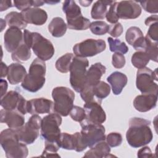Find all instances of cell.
<instances>
[{
  "instance_id": "48",
  "label": "cell",
  "mask_w": 158,
  "mask_h": 158,
  "mask_svg": "<svg viewBox=\"0 0 158 158\" xmlns=\"http://www.w3.org/2000/svg\"><path fill=\"white\" fill-rule=\"evenodd\" d=\"M137 156L138 157H154L151 150L148 146H144L141 148L138 151Z\"/></svg>"
},
{
  "instance_id": "24",
  "label": "cell",
  "mask_w": 158,
  "mask_h": 158,
  "mask_svg": "<svg viewBox=\"0 0 158 158\" xmlns=\"http://www.w3.org/2000/svg\"><path fill=\"white\" fill-rule=\"evenodd\" d=\"M110 148L109 144L104 141H101L96 144L94 146L88 151L83 156L84 157H94V158H102L107 157L109 155Z\"/></svg>"
},
{
  "instance_id": "8",
  "label": "cell",
  "mask_w": 158,
  "mask_h": 158,
  "mask_svg": "<svg viewBox=\"0 0 158 158\" xmlns=\"http://www.w3.org/2000/svg\"><path fill=\"white\" fill-rule=\"evenodd\" d=\"M61 123L60 115L56 112L49 114L44 117L41 125V137L45 141H58L61 133L59 128Z\"/></svg>"
},
{
  "instance_id": "53",
  "label": "cell",
  "mask_w": 158,
  "mask_h": 158,
  "mask_svg": "<svg viewBox=\"0 0 158 158\" xmlns=\"http://www.w3.org/2000/svg\"><path fill=\"white\" fill-rule=\"evenodd\" d=\"M79 3L82 6L87 7V6H89L90 5V4L92 3V1H80Z\"/></svg>"
},
{
  "instance_id": "22",
  "label": "cell",
  "mask_w": 158,
  "mask_h": 158,
  "mask_svg": "<svg viewBox=\"0 0 158 158\" xmlns=\"http://www.w3.org/2000/svg\"><path fill=\"white\" fill-rule=\"evenodd\" d=\"M107 80L112 87L113 93L115 95H118L127 84L128 78L124 73L120 72H114L107 78Z\"/></svg>"
},
{
  "instance_id": "12",
  "label": "cell",
  "mask_w": 158,
  "mask_h": 158,
  "mask_svg": "<svg viewBox=\"0 0 158 158\" xmlns=\"http://www.w3.org/2000/svg\"><path fill=\"white\" fill-rule=\"evenodd\" d=\"M116 12L119 19H135L141 15V8L136 1H122L117 3Z\"/></svg>"
},
{
  "instance_id": "52",
  "label": "cell",
  "mask_w": 158,
  "mask_h": 158,
  "mask_svg": "<svg viewBox=\"0 0 158 158\" xmlns=\"http://www.w3.org/2000/svg\"><path fill=\"white\" fill-rule=\"evenodd\" d=\"M8 67L2 61L1 63V77L3 78L7 75Z\"/></svg>"
},
{
  "instance_id": "42",
  "label": "cell",
  "mask_w": 158,
  "mask_h": 158,
  "mask_svg": "<svg viewBox=\"0 0 158 158\" xmlns=\"http://www.w3.org/2000/svg\"><path fill=\"white\" fill-rule=\"evenodd\" d=\"M118 2L115 1L109 6V9L106 15L107 21L110 23L115 24L117 23L119 18L118 17L116 12V7Z\"/></svg>"
},
{
  "instance_id": "1",
  "label": "cell",
  "mask_w": 158,
  "mask_h": 158,
  "mask_svg": "<svg viewBox=\"0 0 158 158\" xmlns=\"http://www.w3.org/2000/svg\"><path fill=\"white\" fill-rule=\"evenodd\" d=\"M150 125L151 122L146 119L131 118L129 121V128L126 133L128 144L136 148L149 144L153 138Z\"/></svg>"
},
{
  "instance_id": "2",
  "label": "cell",
  "mask_w": 158,
  "mask_h": 158,
  "mask_svg": "<svg viewBox=\"0 0 158 158\" xmlns=\"http://www.w3.org/2000/svg\"><path fill=\"white\" fill-rule=\"evenodd\" d=\"M0 143L7 158H25L28 156L26 144L19 140L14 129L9 128L2 131Z\"/></svg>"
},
{
  "instance_id": "23",
  "label": "cell",
  "mask_w": 158,
  "mask_h": 158,
  "mask_svg": "<svg viewBox=\"0 0 158 158\" xmlns=\"http://www.w3.org/2000/svg\"><path fill=\"white\" fill-rule=\"evenodd\" d=\"M21 97L22 95L16 91H10L1 98V106L5 110H17Z\"/></svg>"
},
{
  "instance_id": "31",
  "label": "cell",
  "mask_w": 158,
  "mask_h": 158,
  "mask_svg": "<svg viewBox=\"0 0 158 158\" xmlns=\"http://www.w3.org/2000/svg\"><path fill=\"white\" fill-rule=\"evenodd\" d=\"M149 60L150 58L148 54L144 51H137L131 56L133 65L138 69L145 67Z\"/></svg>"
},
{
  "instance_id": "36",
  "label": "cell",
  "mask_w": 158,
  "mask_h": 158,
  "mask_svg": "<svg viewBox=\"0 0 158 158\" xmlns=\"http://www.w3.org/2000/svg\"><path fill=\"white\" fill-rule=\"evenodd\" d=\"M146 40V46L144 49L145 51L149 56L150 60H153L154 62H157V56H158V48L157 43L153 42L147 36H145Z\"/></svg>"
},
{
  "instance_id": "33",
  "label": "cell",
  "mask_w": 158,
  "mask_h": 158,
  "mask_svg": "<svg viewBox=\"0 0 158 158\" xmlns=\"http://www.w3.org/2000/svg\"><path fill=\"white\" fill-rule=\"evenodd\" d=\"M93 91L96 98L102 101V99H104L110 94V88L106 82L99 81L96 85L93 86Z\"/></svg>"
},
{
  "instance_id": "19",
  "label": "cell",
  "mask_w": 158,
  "mask_h": 158,
  "mask_svg": "<svg viewBox=\"0 0 158 158\" xmlns=\"http://www.w3.org/2000/svg\"><path fill=\"white\" fill-rule=\"evenodd\" d=\"M157 94H143L137 96L133 101V106L139 112L149 111L156 106Z\"/></svg>"
},
{
  "instance_id": "29",
  "label": "cell",
  "mask_w": 158,
  "mask_h": 158,
  "mask_svg": "<svg viewBox=\"0 0 158 158\" xmlns=\"http://www.w3.org/2000/svg\"><path fill=\"white\" fill-rule=\"evenodd\" d=\"M31 54L30 48L23 43L16 50L12 52L11 57L15 62H25L31 57Z\"/></svg>"
},
{
  "instance_id": "51",
  "label": "cell",
  "mask_w": 158,
  "mask_h": 158,
  "mask_svg": "<svg viewBox=\"0 0 158 158\" xmlns=\"http://www.w3.org/2000/svg\"><path fill=\"white\" fill-rule=\"evenodd\" d=\"M157 20H158V17L157 15H152L148 18L146 19L145 20V25L146 26H149L151 24L154 23L155 22H157Z\"/></svg>"
},
{
  "instance_id": "18",
  "label": "cell",
  "mask_w": 158,
  "mask_h": 158,
  "mask_svg": "<svg viewBox=\"0 0 158 158\" xmlns=\"http://www.w3.org/2000/svg\"><path fill=\"white\" fill-rule=\"evenodd\" d=\"M127 42L136 51H143L146 46L145 37L141 30L137 27H131L127 29L125 35Z\"/></svg>"
},
{
  "instance_id": "26",
  "label": "cell",
  "mask_w": 158,
  "mask_h": 158,
  "mask_svg": "<svg viewBox=\"0 0 158 158\" xmlns=\"http://www.w3.org/2000/svg\"><path fill=\"white\" fill-rule=\"evenodd\" d=\"M67 25L64 19L59 17H54L48 25V30L54 37L59 38L64 36L67 31Z\"/></svg>"
},
{
  "instance_id": "6",
  "label": "cell",
  "mask_w": 158,
  "mask_h": 158,
  "mask_svg": "<svg viewBox=\"0 0 158 158\" xmlns=\"http://www.w3.org/2000/svg\"><path fill=\"white\" fill-rule=\"evenodd\" d=\"M41 121L42 118L38 114H34L25 124L14 129L19 140L25 144L33 143L40 135Z\"/></svg>"
},
{
  "instance_id": "35",
  "label": "cell",
  "mask_w": 158,
  "mask_h": 158,
  "mask_svg": "<svg viewBox=\"0 0 158 158\" xmlns=\"http://www.w3.org/2000/svg\"><path fill=\"white\" fill-rule=\"evenodd\" d=\"M107 41L111 52L124 54L128 51V48L124 42H122L118 39H113L111 37L107 38Z\"/></svg>"
},
{
  "instance_id": "45",
  "label": "cell",
  "mask_w": 158,
  "mask_h": 158,
  "mask_svg": "<svg viewBox=\"0 0 158 158\" xmlns=\"http://www.w3.org/2000/svg\"><path fill=\"white\" fill-rule=\"evenodd\" d=\"M158 23L155 22L149 25V28L147 32V36L149 39L155 43H157L158 41Z\"/></svg>"
},
{
  "instance_id": "27",
  "label": "cell",
  "mask_w": 158,
  "mask_h": 158,
  "mask_svg": "<svg viewBox=\"0 0 158 158\" xmlns=\"http://www.w3.org/2000/svg\"><path fill=\"white\" fill-rule=\"evenodd\" d=\"M62 10L66 15L67 21L72 20L82 16L80 7L74 1H65L63 2Z\"/></svg>"
},
{
  "instance_id": "25",
  "label": "cell",
  "mask_w": 158,
  "mask_h": 158,
  "mask_svg": "<svg viewBox=\"0 0 158 158\" xmlns=\"http://www.w3.org/2000/svg\"><path fill=\"white\" fill-rule=\"evenodd\" d=\"M114 1H97L92 6L91 16L96 20L104 19L107 12V7L110 6Z\"/></svg>"
},
{
  "instance_id": "38",
  "label": "cell",
  "mask_w": 158,
  "mask_h": 158,
  "mask_svg": "<svg viewBox=\"0 0 158 158\" xmlns=\"http://www.w3.org/2000/svg\"><path fill=\"white\" fill-rule=\"evenodd\" d=\"M14 6L16 7L18 9L22 11L27 9L30 8L31 7H38L44 4V1H32V0H23V1H13Z\"/></svg>"
},
{
  "instance_id": "4",
  "label": "cell",
  "mask_w": 158,
  "mask_h": 158,
  "mask_svg": "<svg viewBox=\"0 0 158 158\" xmlns=\"http://www.w3.org/2000/svg\"><path fill=\"white\" fill-rule=\"evenodd\" d=\"M52 97L54 110L62 116H67L73 106L74 92L67 87L57 86L52 89Z\"/></svg>"
},
{
  "instance_id": "14",
  "label": "cell",
  "mask_w": 158,
  "mask_h": 158,
  "mask_svg": "<svg viewBox=\"0 0 158 158\" xmlns=\"http://www.w3.org/2000/svg\"><path fill=\"white\" fill-rule=\"evenodd\" d=\"M4 43L7 51L13 52L23 43V33L21 30L16 27H9L4 33Z\"/></svg>"
},
{
  "instance_id": "46",
  "label": "cell",
  "mask_w": 158,
  "mask_h": 158,
  "mask_svg": "<svg viewBox=\"0 0 158 158\" xmlns=\"http://www.w3.org/2000/svg\"><path fill=\"white\" fill-rule=\"evenodd\" d=\"M123 27L120 23H116L109 26L108 33L112 36L117 38L120 36L123 33Z\"/></svg>"
},
{
  "instance_id": "44",
  "label": "cell",
  "mask_w": 158,
  "mask_h": 158,
  "mask_svg": "<svg viewBox=\"0 0 158 158\" xmlns=\"http://www.w3.org/2000/svg\"><path fill=\"white\" fill-rule=\"evenodd\" d=\"M126 60L125 56L120 53L115 52L112 57V65L116 69H121L125 66Z\"/></svg>"
},
{
  "instance_id": "3",
  "label": "cell",
  "mask_w": 158,
  "mask_h": 158,
  "mask_svg": "<svg viewBox=\"0 0 158 158\" xmlns=\"http://www.w3.org/2000/svg\"><path fill=\"white\" fill-rule=\"evenodd\" d=\"M46 64L36 58L31 64L28 73L22 82V87L26 91L35 93L39 91L44 85L46 79Z\"/></svg>"
},
{
  "instance_id": "17",
  "label": "cell",
  "mask_w": 158,
  "mask_h": 158,
  "mask_svg": "<svg viewBox=\"0 0 158 158\" xmlns=\"http://www.w3.org/2000/svg\"><path fill=\"white\" fill-rule=\"evenodd\" d=\"M0 120L1 123H6L9 128L12 129L19 128L25 124L23 115L15 110H1Z\"/></svg>"
},
{
  "instance_id": "11",
  "label": "cell",
  "mask_w": 158,
  "mask_h": 158,
  "mask_svg": "<svg viewBox=\"0 0 158 158\" xmlns=\"http://www.w3.org/2000/svg\"><path fill=\"white\" fill-rule=\"evenodd\" d=\"M106 48V43L102 40L86 39L75 44L73 51L76 56L86 58L98 54L104 51Z\"/></svg>"
},
{
  "instance_id": "28",
  "label": "cell",
  "mask_w": 158,
  "mask_h": 158,
  "mask_svg": "<svg viewBox=\"0 0 158 158\" xmlns=\"http://www.w3.org/2000/svg\"><path fill=\"white\" fill-rule=\"evenodd\" d=\"M5 21L9 27H16L19 29H25L27 23L24 20L21 13L17 12H10L5 17Z\"/></svg>"
},
{
  "instance_id": "20",
  "label": "cell",
  "mask_w": 158,
  "mask_h": 158,
  "mask_svg": "<svg viewBox=\"0 0 158 158\" xmlns=\"http://www.w3.org/2000/svg\"><path fill=\"white\" fill-rule=\"evenodd\" d=\"M106 71V67L100 62L92 65L86 72V85L93 86L96 85Z\"/></svg>"
},
{
  "instance_id": "13",
  "label": "cell",
  "mask_w": 158,
  "mask_h": 158,
  "mask_svg": "<svg viewBox=\"0 0 158 158\" xmlns=\"http://www.w3.org/2000/svg\"><path fill=\"white\" fill-rule=\"evenodd\" d=\"M101 102L92 101L84 104L86 121L96 124H102L106 120V115L101 105Z\"/></svg>"
},
{
  "instance_id": "54",
  "label": "cell",
  "mask_w": 158,
  "mask_h": 158,
  "mask_svg": "<svg viewBox=\"0 0 158 158\" xmlns=\"http://www.w3.org/2000/svg\"><path fill=\"white\" fill-rule=\"evenodd\" d=\"M47 3V4H57L58 2H60V1H44V3Z\"/></svg>"
},
{
  "instance_id": "40",
  "label": "cell",
  "mask_w": 158,
  "mask_h": 158,
  "mask_svg": "<svg viewBox=\"0 0 158 158\" xmlns=\"http://www.w3.org/2000/svg\"><path fill=\"white\" fill-rule=\"evenodd\" d=\"M80 93L81 99L85 102V103L92 101H98L101 102V101L96 99L94 96L93 91V86L86 85L80 92Z\"/></svg>"
},
{
  "instance_id": "39",
  "label": "cell",
  "mask_w": 158,
  "mask_h": 158,
  "mask_svg": "<svg viewBox=\"0 0 158 158\" xmlns=\"http://www.w3.org/2000/svg\"><path fill=\"white\" fill-rule=\"evenodd\" d=\"M70 116L75 122H81L86 118V112L84 109L77 106H73L69 113Z\"/></svg>"
},
{
  "instance_id": "15",
  "label": "cell",
  "mask_w": 158,
  "mask_h": 158,
  "mask_svg": "<svg viewBox=\"0 0 158 158\" xmlns=\"http://www.w3.org/2000/svg\"><path fill=\"white\" fill-rule=\"evenodd\" d=\"M53 104L52 101L44 98L32 99L27 102V112L31 115L50 113Z\"/></svg>"
},
{
  "instance_id": "47",
  "label": "cell",
  "mask_w": 158,
  "mask_h": 158,
  "mask_svg": "<svg viewBox=\"0 0 158 158\" xmlns=\"http://www.w3.org/2000/svg\"><path fill=\"white\" fill-rule=\"evenodd\" d=\"M73 134L75 137L76 142V148L75 151H76L77 152H81L84 151L87 148V146L83 142L81 133L80 132H76Z\"/></svg>"
},
{
  "instance_id": "5",
  "label": "cell",
  "mask_w": 158,
  "mask_h": 158,
  "mask_svg": "<svg viewBox=\"0 0 158 158\" xmlns=\"http://www.w3.org/2000/svg\"><path fill=\"white\" fill-rule=\"evenodd\" d=\"M89 61L85 57L74 56L70 68V83L74 90L80 93L86 86V68Z\"/></svg>"
},
{
  "instance_id": "9",
  "label": "cell",
  "mask_w": 158,
  "mask_h": 158,
  "mask_svg": "<svg viewBox=\"0 0 158 158\" xmlns=\"http://www.w3.org/2000/svg\"><path fill=\"white\" fill-rule=\"evenodd\" d=\"M81 135L87 147L91 148L99 142L106 139L105 128L101 124L89 122L84 120L80 122Z\"/></svg>"
},
{
  "instance_id": "49",
  "label": "cell",
  "mask_w": 158,
  "mask_h": 158,
  "mask_svg": "<svg viewBox=\"0 0 158 158\" xmlns=\"http://www.w3.org/2000/svg\"><path fill=\"white\" fill-rule=\"evenodd\" d=\"M14 5L12 4L11 1H1V9L0 11L2 12L7 10V9L12 7Z\"/></svg>"
},
{
  "instance_id": "7",
  "label": "cell",
  "mask_w": 158,
  "mask_h": 158,
  "mask_svg": "<svg viewBox=\"0 0 158 158\" xmlns=\"http://www.w3.org/2000/svg\"><path fill=\"white\" fill-rule=\"evenodd\" d=\"M157 69L152 71L148 67L138 69L136 73V85L142 94H157L158 86Z\"/></svg>"
},
{
  "instance_id": "43",
  "label": "cell",
  "mask_w": 158,
  "mask_h": 158,
  "mask_svg": "<svg viewBox=\"0 0 158 158\" xmlns=\"http://www.w3.org/2000/svg\"><path fill=\"white\" fill-rule=\"evenodd\" d=\"M140 4L143 9L149 13L158 12V1H140Z\"/></svg>"
},
{
  "instance_id": "34",
  "label": "cell",
  "mask_w": 158,
  "mask_h": 158,
  "mask_svg": "<svg viewBox=\"0 0 158 158\" xmlns=\"http://www.w3.org/2000/svg\"><path fill=\"white\" fill-rule=\"evenodd\" d=\"M67 25L69 28L75 30H85L89 27L90 21L88 19L83 15L77 19L67 21Z\"/></svg>"
},
{
  "instance_id": "32",
  "label": "cell",
  "mask_w": 158,
  "mask_h": 158,
  "mask_svg": "<svg viewBox=\"0 0 158 158\" xmlns=\"http://www.w3.org/2000/svg\"><path fill=\"white\" fill-rule=\"evenodd\" d=\"M59 144L60 148L67 150H75L76 148L75 137L74 134H69L67 133H61Z\"/></svg>"
},
{
  "instance_id": "30",
  "label": "cell",
  "mask_w": 158,
  "mask_h": 158,
  "mask_svg": "<svg viewBox=\"0 0 158 158\" xmlns=\"http://www.w3.org/2000/svg\"><path fill=\"white\" fill-rule=\"evenodd\" d=\"M74 55L72 53H66L59 57L56 62V69L61 73H67L70 71V65Z\"/></svg>"
},
{
  "instance_id": "10",
  "label": "cell",
  "mask_w": 158,
  "mask_h": 158,
  "mask_svg": "<svg viewBox=\"0 0 158 158\" xmlns=\"http://www.w3.org/2000/svg\"><path fill=\"white\" fill-rule=\"evenodd\" d=\"M31 48L38 58L43 61L49 60L55 51L52 43L38 32H31Z\"/></svg>"
},
{
  "instance_id": "41",
  "label": "cell",
  "mask_w": 158,
  "mask_h": 158,
  "mask_svg": "<svg viewBox=\"0 0 158 158\" xmlns=\"http://www.w3.org/2000/svg\"><path fill=\"white\" fill-rule=\"evenodd\" d=\"M106 139L109 146L112 148L120 146L122 142V136L121 134L117 132H112L109 133Z\"/></svg>"
},
{
  "instance_id": "55",
  "label": "cell",
  "mask_w": 158,
  "mask_h": 158,
  "mask_svg": "<svg viewBox=\"0 0 158 158\" xmlns=\"http://www.w3.org/2000/svg\"><path fill=\"white\" fill-rule=\"evenodd\" d=\"M1 31H2V28H3L2 26H4V27L5 28L6 25V22H5L4 23H3L4 22V21L3 19H1Z\"/></svg>"
},
{
  "instance_id": "50",
  "label": "cell",
  "mask_w": 158,
  "mask_h": 158,
  "mask_svg": "<svg viewBox=\"0 0 158 158\" xmlns=\"http://www.w3.org/2000/svg\"><path fill=\"white\" fill-rule=\"evenodd\" d=\"M0 83H1V96L2 98L6 94L8 85H7V81L5 80H3L2 78L0 80Z\"/></svg>"
},
{
  "instance_id": "37",
  "label": "cell",
  "mask_w": 158,
  "mask_h": 158,
  "mask_svg": "<svg viewBox=\"0 0 158 158\" xmlns=\"http://www.w3.org/2000/svg\"><path fill=\"white\" fill-rule=\"evenodd\" d=\"M91 31L96 35H103L108 33L109 25L103 21H94L90 23Z\"/></svg>"
},
{
  "instance_id": "16",
  "label": "cell",
  "mask_w": 158,
  "mask_h": 158,
  "mask_svg": "<svg viewBox=\"0 0 158 158\" xmlns=\"http://www.w3.org/2000/svg\"><path fill=\"white\" fill-rule=\"evenodd\" d=\"M20 13L27 23L35 25H42L48 19L46 12L38 7H30L22 10Z\"/></svg>"
},
{
  "instance_id": "21",
  "label": "cell",
  "mask_w": 158,
  "mask_h": 158,
  "mask_svg": "<svg viewBox=\"0 0 158 158\" xmlns=\"http://www.w3.org/2000/svg\"><path fill=\"white\" fill-rule=\"evenodd\" d=\"M25 68L19 63H12L8 66L7 80L10 84L17 85L22 82L27 75Z\"/></svg>"
}]
</instances>
